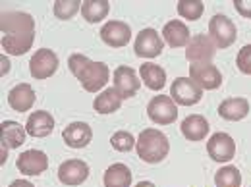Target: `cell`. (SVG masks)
I'll list each match as a JSON object with an SVG mask.
<instances>
[{"label": "cell", "mask_w": 251, "mask_h": 187, "mask_svg": "<svg viewBox=\"0 0 251 187\" xmlns=\"http://www.w3.org/2000/svg\"><path fill=\"white\" fill-rule=\"evenodd\" d=\"M2 48L8 54L22 56L29 52L35 41V20L27 12H4L0 18Z\"/></svg>", "instance_id": "obj_1"}, {"label": "cell", "mask_w": 251, "mask_h": 187, "mask_svg": "<svg viewBox=\"0 0 251 187\" xmlns=\"http://www.w3.org/2000/svg\"><path fill=\"white\" fill-rule=\"evenodd\" d=\"M68 68L79 79L83 89L89 91V93L100 91L106 85L108 77H110V70H108L106 64L93 62L83 54H72L68 58Z\"/></svg>", "instance_id": "obj_2"}, {"label": "cell", "mask_w": 251, "mask_h": 187, "mask_svg": "<svg viewBox=\"0 0 251 187\" xmlns=\"http://www.w3.org/2000/svg\"><path fill=\"white\" fill-rule=\"evenodd\" d=\"M137 156L143 160V162H149V164H157V162H162L166 156H168V151H170V143H168V137L158 131V129H143L137 137Z\"/></svg>", "instance_id": "obj_3"}, {"label": "cell", "mask_w": 251, "mask_h": 187, "mask_svg": "<svg viewBox=\"0 0 251 187\" xmlns=\"http://www.w3.org/2000/svg\"><path fill=\"white\" fill-rule=\"evenodd\" d=\"M209 37L217 45V48H228L236 43L238 39V29L234 22L222 14H217L209 22Z\"/></svg>", "instance_id": "obj_4"}, {"label": "cell", "mask_w": 251, "mask_h": 187, "mask_svg": "<svg viewBox=\"0 0 251 187\" xmlns=\"http://www.w3.org/2000/svg\"><path fill=\"white\" fill-rule=\"evenodd\" d=\"M147 114L149 118L158 125H170L178 118V106L168 94H157L151 98L147 104Z\"/></svg>", "instance_id": "obj_5"}, {"label": "cell", "mask_w": 251, "mask_h": 187, "mask_svg": "<svg viewBox=\"0 0 251 187\" xmlns=\"http://www.w3.org/2000/svg\"><path fill=\"white\" fill-rule=\"evenodd\" d=\"M170 96L176 104L191 106V104H197L201 100L203 89L189 77H178V79H174V83L170 87Z\"/></svg>", "instance_id": "obj_6"}, {"label": "cell", "mask_w": 251, "mask_h": 187, "mask_svg": "<svg viewBox=\"0 0 251 187\" xmlns=\"http://www.w3.org/2000/svg\"><path fill=\"white\" fill-rule=\"evenodd\" d=\"M189 79H193L201 89L213 91L219 89L222 83V75H220L219 68L211 62H199L189 66Z\"/></svg>", "instance_id": "obj_7"}, {"label": "cell", "mask_w": 251, "mask_h": 187, "mask_svg": "<svg viewBox=\"0 0 251 187\" xmlns=\"http://www.w3.org/2000/svg\"><path fill=\"white\" fill-rule=\"evenodd\" d=\"M215 52H217V45L211 41V37H207L203 33L191 37L188 47H186V58L191 64L211 62L215 58Z\"/></svg>", "instance_id": "obj_8"}, {"label": "cell", "mask_w": 251, "mask_h": 187, "mask_svg": "<svg viewBox=\"0 0 251 187\" xmlns=\"http://www.w3.org/2000/svg\"><path fill=\"white\" fill-rule=\"evenodd\" d=\"M58 70V56L50 48H39L29 60V71L35 79H49Z\"/></svg>", "instance_id": "obj_9"}, {"label": "cell", "mask_w": 251, "mask_h": 187, "mask_svg": "<svg viewBox=\"0 0 251 187\" xmlns=\"http://www.w3.org/2000/svg\"><path fill=\"white\" fill-rule=\"evenodd\" d=\"M87 178H89V166H87V162H83L79 158L66 160L58 168V180L62 182L64 186H81Z\"/></svg>", "instance_id": "obj_10"}, {"label": "cell", "mask_w": 251, "mask_h": 187, "mask_svg": "<svg viewBox=\"0 0 251 187\" xmlns=\"http://www.w3.org/2000/svg\"><path fill=\"white\" fill-rule=\"evenodd\" d=\"M207 153L215 162H230L236 156V141L228 133H215L207 143Z\"/></svg>", "instance_id": "obj_11"}, {"label": "cell", "mask_w": 251, "mask_h": 187, "mask_svg": "<svg viewBox=\"0 0 251 187\" xmlns=\"http://www.w3.org/2000/svg\"><path fill=\"white\" fill-rule=\"evenodd\" d=\"M133 48H135V54L139 58H155V56H158L162 52L164 43H162V39L158 37V33L155 29L147 27V29L139 31Z\"/></svg>", "instance_id": "obj_12"}, {"label": "cell", "mask_w": 251, "mask_h": 187, "mask_svg": "<svg viewBox=\"0 0 251 187\" xmlns=\"http://www.w3.org/2000/svg\"><path fill=\"white\" fill-rule=\"evenodd\" d=\"M100 39L108 47H112V48H122V47H126L129 43V39H131V29H129L127 23L120 22V20H110V22H106L102 25Z\"/></svg>", "instance_id": "obj_13"}, {"label": "cell", "mask_w": 251, "mask_h": 187, "mask_svg": "<svg viewBox=\"0 0 251 187\" xmlns=\"http://www.w3.org/2000/svg\"><path fill=\"white\" fill-rule=\"evenodd\" d=\"M141 79L137 77L135 70L129 66H120L114 70V89L120 93L122 98H131L139 91Z\"/></svg>", "instance_id": "obj_14"}, {"label": "cell", "mask_w": 251, "mask_h": 187, "mask_svg": "<svg viewBox=\"0 0 251 187\" xmlns=\"http://www.w3.org/2000/svg\"><path fill=\"white\" fill-rule=\"evenodd\" d=\"M18 170L25 176H41L43 172H47L49 168V158L43 151H25L18 156V162H16Z\"/></svg>", "instance_id": "obj_15"}, {"label": "cell", "mask_w": 251, "mask_h": 187, "mask_svg": "<svg viewBox=\"0 0 251 187\" xmlns=\"http://www.w3.org/2000/svg\"><path fill=\"white\" fill-rule=\"evenodd\" d=\"M62 139L72 149H83L91 143L93 131L85 122H74V124L66 125V129L62 131Z\"/></svg>", "instance_id": "obj_16"}, {"label": "cell", "mask_w": 251, "mask_h": 187, "mask_svg": "<svg viewBox=\"0 0 251 187\" xmlns=\"http://www.w3.org/2000/svg\"><path fill=\"white\" fill-rule=\"evenodd\" d=\"M25 135L27 129L24 125H20L14 120H4L0 124V141H2V149H18L25 143Z\"/></svg>", "instance_id": "obj_17"}, {"label": "cell", "mask_w": 251, "mask_h": 187, "mask_svg": "<svg viewBox=\"0 0 251 187\" xmlns=\"http://www.w3.org/2000/svg\"><path fill=\"white\" fill-rule=\"evenodd\" d=\"M25 129L31 137H47L54 129V118L47 110H35L25 122Z\"/></svg>", "instance_id": "obj_18"}, {"label": "cell", "mask_w": 251, "mask_h": 187, "mask_svg": "<svg viewBox=\"0 0 251 187\" xmlns=\"http://www.w3.org/2000/svg\"><path fill=\"white\" fill-rule=\"evenodd\" d=\"M8 104L16 112H27L35 104V91L29 83H20L8 93Z\"/></svg>", "instance_id": "obj_19"}, {"label": "cell", "mask_w": 251, "mask_h": 187, "mask_svg": "<svg viewBox=\"0 0 251 187\" xmlns=\"http://www.w3.org/2000/svg\"><path fill=\"white\" fill-rule=\"evenodd\" d=\"M220 118L230 120V122H240L250 114V102L246 98H226L224 102H220L219 106Z\"/></svg>", "instance_id": "obj_20"}, {"label": "cell", "mask_w": 251, "mask_h": 187, "mask_svg": "<svg viewBox=\"0 0 251 187\" xmlns=\"http://www.w3.org/2000/svg\"><path fill=\"white\" fill-rule=\"evenodd\" d=\"M162 37L164 41L172 47V48H180V47H188L189 43V29L186 23H182L180 20H172L164 25L162 29Z\"/></svg>", "instance_id": "obj_21"}, {"label": "cell", "mask_w": 251, "mask_h": 187, "mask_svg": "<svg viewBox=\"0 0 251 187\" xmlns=\"http://www.w3.org/2000/svg\"><path fill=\"white\" fill-rule=\"evenodd\" d=\"M209 129H211L209 122L199 114H191L182 122V133L188 141H203L207 137Z\"/></svg>", "instance_id": "obj_22"}, {"label": "cell", "mask_w": 251, "mask_h": 187, "mask_svg": "<svg viewBox=\"0 0 251 187\" xmlns=\"http://www.w3.org/2000/svg\"><path fill=\"white\" fill-rule=\"evenodd\" d=\"M122 100L124 98L120 96V93L114 87H108V89H104L100 94H97V98H95L93 102V108L95 112H99V114H112V112L120 110Z\"/></svg>", "instance_id": "obj_23"}, {"label": "cell", "mask_w": 251, "mask_h": 187, "mask_svg": "<svg viewBox=\"0 0 251 187\" xmlns=\"http://www.w3.org/2000/svg\"><path fill=\"white\" fill-rule=\"evenodd\" d=\"M139 73H141L143 83H145L151 91H160V89L166 85V71H164L158 64H151V62L141 64Z\"/></svg>", "instance_id": "obj_24"}, {"label": "cell", "mask_w": 251, "mask_h": 187, "mask_svg": "<svg viewBox=\"0 0 251 187\" xmlns=\"http://www.w3.org/2000/svg\"><path fill=\"white\" fill-rule=\"evenodd\" d=\"M131 186V172L126 164H112L104 172V187H129Z\"/></svg>", "instance_id": "obj_25"}, {"label": "cell", "mask_w": 251, "mask_h": 187, "mask_svg": "<svg viewBox=\"0 0 251 187\" xmlns=\"http://www.w3.org/2000/svg\"><path fill=\"white\" fill-rule=\"evenodd\" d=\"M110 4L106 0H87L81 4V16L87 23H99L108 16Z\"/></svg>", "instance_id": "obj_26"}, {"label": "cell", "mask_w": 251, "mask_h": 187, "mask_svg": "<svg viewBox=\"0 0 251 187\" xmlns=\"http://www.w3.org/2000/svg\"><path fill=\"white\" fill-rule=\"evenodd\" d=\"M217 187H240L242 186V174L236 166H224L215 176Z\"/></svg>", "instance_id": "obj_27"}, {"label": "cell", "mask_w": 251, "mask_h": 187, "mask_svg": "<svg viewBox=\"0 0 251 187\" xmlns=\"http://www.w3.org/2000/svg\"><path fill=\"white\" fill-rule=\"evenodd\" d=\"M203 10H205V6L199 0H180L178 2V14L188 22H197L203 16Z\"/></svg>", "instance_id": "obj_28"}, {"label": "cell", "mask_w": 251, "mask_h": 187, "mask_svg": "<svg viewBox=\"0 0 251 187\" xmlns=\"http://www.w3.org/2000/svg\"><path fill=\"white\" fill-rule=\"evenodd\" d=\"M81 10V4L77 0H56L54 2V16L58 20H72Z\"/></svg>", "instance_id": "obj_29"}, {"label": "cell", "mask_w": 251, "mask_h": 187, "mask_svg": "<svg viewBox=\"0 0 251 187\" xmlns=\"http://www.w3.org/2000/svg\"><path fill=\"white\" fill-rule=\"evenodd\" d=\"M110 143H112V147L116 149V151H120V153H127V151H131L133 147H135V137L129 133V131H116L112 137H110Z\"/></svg>", "instance_id": "obj_30"}, {"label": "cell", "mask_w": 251, "mask_h": 187, "mask_svg": "<svg viewBox=\"0 0 251 187\" xmlns=\"http://www.w3.org/2000/svg\"><path fill=\"white\" fill-rule=\"evenodd\" d=\"M236 64H238L240 71H244V73L251 75V45H246V47L240 50Z\"/></svg>", "instance_id": "obj_31"}, {"label": "cell", "mask_w": 251, "mask_h": 187, "mask_svg": "<svg viewBox=\"0 0 251 187\" xmlns=\"http://www.w3.org/2000/svg\"><path fill=\"white\" fill-rule=\"evenodd\" d=\"M234 8L242 18L251 20V0H234Z\"/></svg>", "instance_id": "obj_32"}, {"label": "cell", "mask_w": 251, "mask_h": 187, "mask_svg": "<svg viewBox=\"0 0 251 187\" xmlns=\"http://www.w3.org/2000/svg\"><path fill=\"white\" fill-rule=\"evenodd\" d=\"M10 187H35L31 182H27V180H16V182H12Z\"/></svg>", "instance_id": "obj_33"}, {"label": "cell", "mask_w": 251, "mask_h": 187, "mask_svg": "<svg viewBox=\"0 0 251 187\" xmlns=\"http://www.w3.org/2000/svg\"><path fill=\"white\" fill-rule=\"evenodd\" d=\"M0 62H2V73H6V71H8V58H4V56H2V58H0Z\"/></svg>", "instance_id": "obj_34"}, {"label": "cell", "mask_w": 251, "mask_h": 187, "mask_svg": "<svg viewBox=\"0 0 251 187\" xmlns=\"http://www.w3.org/2000/svg\"><path fill=\"white\" fill-rule=\"evenodd\" d=\"M135 187H155V184H151V182H139Z\"/></svg>", "instance_id": "obj_35"}]
</instances>
